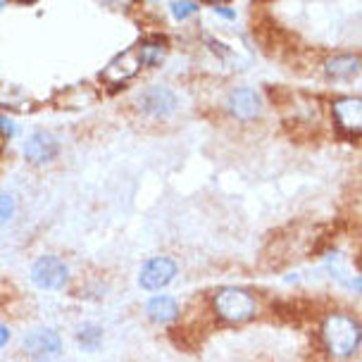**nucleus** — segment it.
Returning <instances> with one entry per match:
<instances>
[{
  "mask_svg": "<svg viewBox=\"0 0 362 362\" xmlns=\"http://www.w3.org/2000/svg\"><path fill=\"white\" fill-rule=\"evenodd\" d=\"M362 329L353 317L334 313L322 322V344L334 358H351L360 348Z\"/></svg>",
  "mask_w": 362,
  "mask_h": 362,
  "instance_id": "f257e3e1",
  "label": "nucleus"
},
{
  "mask_svg": "<svg viewBox=\"0 0 362 362\" xmlns=\"http://www.w3.org/2000/svg\"><path fill=\"white\" fill-rule=\"evenodd\" d=\"M212 310L224 325H245L257 313L255 296L238 286H222L212 296Z\"/></svg>",
  "mask_w": 362,
  "mask_h": 362,
  "instance_id": "f03ea898",
  "label": "nucleus"
},
{
  "mask_svg": "<svg viewBox=\"0 0 362 362\" xmlns=\"http://www.w3.org/2000/svg\"><path fill=\"white\" fill-rule=\"evenodd\" d=\"M31 281L43 291H57L69 281V269L60 257L43 255L31 264Z\"/></svg>",
  "mask_w": 362,
  "mask_h": 362,
  "instance_id": "7ed1b4c3",
  "label": "nucleus"
},
{
  "mask_svg": "<svg viewBox=\"0 0 362 362\" xmlns=\"http://www.w3.org/2000/svg\"><path fill=\"white\" fill-rule=\"evenodd\" d=\"M24 353L36 362H48L62 353V339L55 329L41 327L24 336Z\"/></svg>",
  "mask_w": 362,
  "mask_h": 362,
  "instance_id": "20e7f679",
  "label": "nucleus"
},
{
  "mask_svg": "<svg viewBox=\"0 0 362 362\" xmlns=\"http://www.w3.org/2000/svg\"><path fill=\"white\" fill-rule=\"evenodd\" d=\"M179 274V267L172 257L158 255L144 262V267L139 272V284L146 291H163L167 284H172L174 276Z\"/></svg>",
  "mask_w": 362,
  "mask_h": 362,
  "instance_id": "39448f33",
  "label": "nucleus"
},
{
  "mask_svg": "<svg viewBox=\"0 0 362 362\" xmlns=\"http://www.w3.org/2000/svg\"><path fill=\"white\" fill-rule=\"evenodd\" d=\"M141 67H144V62H141V57H139V50L129 48L124 53H119L115 60L107 62V67L100 72V79L110 83L112 88H117V86H124L127 81H132L134 76L141 72Z\"/></svg>",
  "mask_w": 362,
  "mask_h": 362,
  "instance_id": "423d86ee",
  "label": "nucleus"
},
{
  "mask_svg": "<svg viewBox=\"0 0 362 362\" xmlns=\"http://www.w3.org/2000/svg\"><path fill=\"white\" fill-rule=\"evenodd\" d=\"M332 117L341 134L360 136L362 132V100L358 95H344L332 103Z\"/></svg>",
  "mask_w": 362,
  "mask_h": 362,
  "instance_id": "0eeeda50",
  "label": "nucleus"
},
{
  "mask_svg": "<svg viewBox=\"0 0 362 362\" xmlns=\"http://www.w3.org/2000/svg\"><path fill=\"white\" fill-rule=\"evenodd\" d=\"M136 105L148 117H170L177 110V95L167 86H148L146 90H141Z\"/></svg>",
  "mask_w": 362,
  "mask_h": 362,
  "instance_id": "6e6552de",
  "label": "nucleus"
},
{
  "mask_svg": "<svg viewBox=\"0 0 362 362\" xmlns=\"http://www.w3.org/2000/svg\"><path fill=\"white\" fill-rule=\"evenodd\" d=\"M226 105H229V112L234 115L236 119H243V122H253L262 115L260 93L248 86H238L234 90H229Z\"/></svg>",
  "mask_w": 362,
  "mask_h": 362,
  "instance_id": "1a4fd4ad",
  "label": "nucleus"
},
{
  "mask_svg": "<svg viewBox=\"0 0 362 362\" xmlns=\"http://www.w3.org/2000/svg\"><path fill=\"white\" fill-rule=\"evenodd\" d=\"M57 153H60V144H57L55 136L48 132L31 134L27 139V144H24V158H27V163L36 167L53 163L57 158Z\"/></svg>",
  "mask_w": 362,
  "mask_h": 362,
  "instance_id": "9d476101",
  "label": "nucleus"
},
{
  "mask_svg": "<svg viewBox=\"0 0 362 362\" xmlns=\"http://www.w3.org/2000/svg\"><path fill=\"white\" fill-rule=\"evenodd\" d=\"M325 262H327V272L334 276L336 281L344 284L346 288H351L353 293H360V291H362V279H360L358 269H355L353 264H348L344 253H339V250H332V253L325 257Z\"/></svg>",
  "mask_w": 362,
  "mask_h": 362,
  "instance_id": "9b49d317",
  "label": "nucleus"
},
{
  "mask_svg": "<svg viewBox=\"0 0 362 362\" xmlns=\"http://www.w3.org/2000/svg\"><path fill=\"white\" fill-rule=\"evenodd\" d=\"M146 315L155 325H172L179 320V303L172 296H153L146 303Z\"/></svg>",
  "mask_w": 362,
  "mask_h": 362,
  "instance_id": "f8f14e48",
  "label": "nucleus"
},
{
  "mask_svg": "<svg viewBox=\"0 0 362 362\" xmlns=\"http://www.w3.org/2000/svg\"><path fill=\"white\" fill-rule=\"evenodd\" d=\"M360 72L358 55H334L325 62V74L329 79H353Z\"/></svg>",
  "mask_w": 362,
  "mask_h": 362,
  "instance_id": "ddd939ff",
  "label": "nucleus"
},
{
  "mask_svg": "<svg viewBox=\"0 0 362 362\" xmlns=\"http://www.w3.org/2000/svg\"><path fill=\"white\" fill-rule=\"evenodd\" d=\"M76 341H79L83 351H95L103 341V329L98 325H90V322L88 325H81L79 332H76Z\"/></svg>",
  "mask_w": 362,
  "mask_h": 362,
  "instance_id": "4468645a",
  "label": "nucleus"
},
{
  "mask_svg": "<svg viewBox=\"0 0 362 362\" xmlns=\"http://www.w3.org/2000/svg\"><path fill=\"white\" fill-rule=\"evenodd\" d=\"M136 50H139V57L144 64H160L165 57V45L160 41H144Z\"/></svg>",
  "mask_w": 362,
  "mask_h": 362,
  "instance_id": "2eb2a0df",
  "label": "nucleus"
},
{
  "mask_svg": "<svg viewBox=\"0 0 362 362\" xmlns=\"http://www.w3.org/2000/svg\"><path fill=\"white\" fill-rule=\"evenodd\" d=\"M196 12H198L196 0H174L172 3V15H174V19H179V22L189 19L191 15H196Z\"/></svg>",
  "mask_w": 362,
  "mask_h": 362,
  "instance_id": "dca6fc26",
  "label": "nucleus"
},
{
  "mask_svg": "<svg viewBox=\"0 0 362 362\" xmlns=\"http://www.w3.org/2000/svg\"><path fill=\"white\" fill-rule=\"evenodd\" d=\"M15 198L10 196V193H0V226L8 224L12 217H15Z\"/></svg>",
  "mask_w": 362,
  "mask_h": 362,
  "instance_id": "f3484780",
  "label": "nucleus"
},
{
  "mask_svg": "<svg viewBox=\"0 0 362 362\" xmlns=\"http://www.w3.org/2000/svg\"><path fill=\"white\" fill-rule=\"evenodd\" d=\"M17 134V124L12 122L10 117H0V136H5V139H10V136Z\"/></svg>",
  "mask_w": 362,
  "mask_h": 362,
  "instance_id": "a211bd4d",
  "label": "nucleus"
},
{
  "mask_svg": "<svg viewBox=\"0 0 362 362\" xmlns=\"http://www.w3.org/2000/svg\"><path fill=\"white\" fill-rule=\"evenodd\" d=\"M98 3H103L105 8H112V10H127V8H132L136 0H98Z\"/></svg>",
  "mask_w": 362,
  "mask_h": 362,
  "instance_id": "6ab92c4d",
  "label": "nucleus"
},
{
  "mask_svg": "<svg viewBox=\"0 0 362 362\" xmlns=\"http://www.w3.org/2000/svg\"><path fill=\"white\" fill-rule=\"evenodd\" d=\"M8 341H10V329L5 327L3 322H0V348L8 346Z\"/></svg>",
  "mask_w": 362,
  "mask_h": 362,
  "instance_id": "aec40b11",
  "label": "nucleus"
},
{
  "mask_svg": "<svg viewBox=\"0 0 362 362\" xmlns=\"http://www.w3.org/2000/svg\"><path fill=\"white\" fill-rule=\"evenodd\" d=\"M215 12L219 17H224V19H234L236 17V12L231 10V8H215Z\"/></svg>",
  "mask_w": 362,
  "mask_h": 362,
  "instance_id": "412c9836",
  "label": "nucleus"
},
{
  "mask_svg": "<svg viewBox=\"0 0 362 362\" xmlns=\"http://www.w3.org/2000/svg\"><path fill=\"white\" fill-rule=\"evenodd\" d=\"M5 5H8V0H0V10H3V8H5Z\"/></svg>",
  "mask_w": 362,
  "mask_h": 362,
  "instance_id": "4be33fe9",
  "label": "nucleus"
},
{
  "mask_svg": "<svg viewBox=\"0 0 362 362\" xmlns=\"http://www.w3.org/2000/svg\"><path fill=\"white\" fill-rule=\"evenodd\" d=\"M215 3H219V0H215Z\"/></svg>",
  "mask_w": 362,
  "mask_h": 362,
  "instance_id": "5701e85b",
  "label": "nucleus"
}]
</instances>
